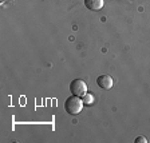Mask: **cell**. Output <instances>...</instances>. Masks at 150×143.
<instances>
[{"label": "cell", "mask_w": 150, "mask_h": 143, "mask_svg": "<svg viewBox=\"0 0 150 143\" xmlns=\"http://www.w3.org/2000/svg\"><path fill=\"white\" fill-rule=\"evenodd\" d=\"M83 100L81 99L79 97H76V95H72V97L67 98L64 102V108L66 111L69 112L70 115H76V114H79V112L82 111V108H83Z\"/></svg>", "instance_id": "cell-1"}, {"label": "cell", "mask_w": 150, "mask_h": 143, "mask_svg": "<svg viewBox=\"0 0 150 143\" xmlns=\"http://www.w3.org/2000/svg\"><path fill=\"white\" fill-rule=\"evenodd\" d=\"M82 100H83V103L84 104H91V103L94 102V97L91 95V94H88V92H86L82 97Z\"/></svg>", "instance_id": "cell-5"}, {"label": "cell", "mask_w": 150, "mask_h": 143, "mask_svg": "<svg viewBox=\"0 0 150 143\" xmlns=\"http://www.w3.org/2000/svg\"><path fill=\"white\" fill-rule=\"evenodd\" d=\"M135 143H147V139L145 137H138L135 139Z\"/></svg>", "instance_id": "cell-6"}, {"label": "cell", "mask_w": 150, "mask_h": 143, "mask_svg": "<svg viewBox=\"0 0 150 143\" xmlns=\"http://www.w3.org/2000/svg\"><path fill=\"white\" fill-rule=\"evenodd\" d=\"M97 84L103 90H110L112 87V79L110 75H100L97 79Z\"/></svg>", "instance_id": "cell-3"}, {"label": "cell", "mask_w": 150, "mask_h": 143, "mask_svg": "<svg viewBox=\"0 0 150 143\" xmlns=\"http://www.w3.org/2000/svg\"><path fill=\"white\" fill-rule=\"evenodd\" d=\"M70 91H71L72 95L83 97L84 94L87 92V84H86L84 80H82V79H75L70 84Z\"/></svg>", "instance_id": "cell-2"}, {"label": "cell", "mask_w": 150, "mask_h": 143, "mask_svg": "<svg viewBox=\"0 0 150 143\" xmlns=\"http://www.w3.org/2000/svg\"><path fill=\"white\" fill-rule=\"evenodd\" d=\"M84 6L90 11H99L103 7V0H84Z\"/></svg>", "instance_id": "cell-4"}]
</instances>
